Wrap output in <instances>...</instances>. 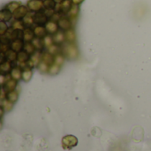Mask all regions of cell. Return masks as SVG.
<instances>
[{
	"instance_id": "1",
	"label": "cell",
	"mask_w": 151,
	"mask_h": 151,
	"mask_svg": "<svg viewBox=\"0 0 151 151\" xmlns=\"http://www.w3.org/2000/svg\"><path fill=\"white\" fill-rule=\"evenodd\" d=\"M61 53L65 56V58L69 60H75L79 58L80 55L79 49L76 46V44L71 42H66L63 44Z\"/></svg>"
},
{
	"instance_id": "2",
	"label": "cell",
	"mask_w": 151,
	"mask_h": 151,
	"mask_svg": "<svg viewBox=\"0 0 151 151\" xmlns=\"http://www.w3.org/2000/svg\"><path fill=\"white\" fill-rule=\"evenodd\" d=\"M73 2L72 0H62L60 3H58L57 4V7H56V12H61L63 15H66L69 11L71 10L72 6H73Z\"/></svg>"
},
{
	"instance_id": "3",
	"label": "cell",
	"mask_w": 151,
	"mask_h": 151,
	"mask_svg": "<svg viewBox=\"0 0 151 151\" xmlns=\"http://www.w3.org/2000/svg\"><path fill=\"white\" fill-rule=\"evenodd\" d=\"M42 51L36 50L34 54H32L30 56V58L27 61V65H28L29 68L33 69V68L38 66V65L42 61Z\"/></svg>"
},
{
	"instance_id": "4",
	"label": "cell",
	"mask_w": 151,
	"mask_h": 151,
	"mask_svg": "<svg viewBox=\"0 0 151 151\" xmlns=\"http://www.w3.org/2000/svg\"><path fill=\"white\" fill-rule=\"evenodd\" d=\"M78 144V140L73 135H66L62 139V146L65 150H71Z\"/></svg>"
},
{
	"instance_id": "5",
	"label": "cell",
	"mask_w": 151,
	"mask_h": 151,
	"mask_svg": "<svg viewBox=\"0 0 151 151\" xmlns=\"http://www.w3.org/2000/svg\"><path fill=\"white\" fill-rule=\"evenodd\" d=\"M27 8L33 12H37L44 10L43 1L41 0H29L27 2Z\"/></svg>"
},
{
	"instance_id": "6",
	"label": "cell",
	"mask_w": 151,
	"mask_h": 151,
	"mask_svg": "<svg viewBox=\"0 0 151 151\" xmlns=\"http://www.w3.org/2000/svg\"><path fill=\"white\" fill-rule=\"evenodd\" d=\"M34 19H35V25L45 26L50 19L45 15L43 11H41V12H37L34 13Z\"/></svg>"
},
{
	"instance_id": "7",
	"label": "cell",
	"mask_w": 151,
	"mask_h": 151,
	"mask_svg": "<svg viewBox=\"0 0 151 151\" xmlns=\"http://www.w3.org/2000/svg\"><path fill=\"white\" fill-rule=\"evenodd\" d=\"M58 27L61 30L63 31H67L69 29L72 28V26H73V22L72 20L66 16V15H64L58 21Z\"/></svg>"
},
{
	"instance_id": "8",
	"label": "cell",
	"mask_w": 151,
	"mask_h": 151,
	"mask_svg": "<svg viewBox=\"0 0 151 151\" xmlns=\"http://www.w3.org/2000/svg\"><path fill=\"white\" fill-rule=\"evenodd\" d=\"M12 70V62L7 60L6 58L4 60H2L0 62V73L2 75H7L10 74Z\"/></svg>"
},
{
	"instance_id": "9",
	"label": "cell",
	"mask_w": 151,
	"mask_h": 151,
	"mask_svg": "<svg viewBox=\"0 0 151 151\" xmlns=\"http://www.w3.org/2000/svg\"><path fill=\"white\" fill-rule=\"evenodd\" d=\"M28 13V8L24 6V5H20L14 12H13V19H23L27 14Z\"/></svg>"
},
{
	"instance_id": "10",
	"label": "cell",
	"mask_w": 151,
	"mask_h": 151,
	"mask_svg": "<svg viewBox=\"0 0 151 151\" xmlns=\"http://www.w3.org/2000/svg\"><path fill=\"white\" fill-rule=\"evenodd\" d=\"M24 44H25V42L22 39H16V40L11 42L10 49L14 50V51H16V52H19V51L23 50Z\"/></svg>"
},
{
	"instance_id": "11",
	"label": "cell",
	"mask_w": 151,
	"mask_h": 151,
	"mask_svg": "<svg viewBox=\"0 0 151 151\" xmlns=\"http://www.w3.org/2000/svg\"><path fill=\"white\" fill-rule=\"evenodd\" d=\"M45 28L48 32L49 35H55L56 33H58L59 30V27H58V22H55V21H52V20H49L47 22V24L45 25Z\"/></svg>"
},
{
	"instance_id": "12",
	"label": "cell",
	"mask_w": 151,
	"mask_h": 151,
	"mask_svg": "<svg viewBox=\"0 0 151 151\" xmlns=\"http://www.w3.org/2000/svg\"><path fill=\"white\" fill-rule=\"evenodd\" d=\"M35 37V35L34 33V29H32L31 27H26L23 30V41L25 42H31Z\"/></svg>"
},
{
	"instance_id": "13",
	"label": "cell",
	"mask_w": 151,
	"mask_h": 151,
	"mask_svg": "<svg viewBox=\"0 0 151 151\" xmlns=\"http://www.w3.org/2000/svg\"><path fill=\"white\" fill-rule=\"evenodd\" d=\"M53 41H54V43H56L58 45H63L64 42H66L65 31L59 30L58 33H56L55 35H53Z\"/></svg>"
},
{
	"instance_id": "14",
	"label": "cell",
	"mask_w": 151,
	"mask_h": 151,
	"mask_svg": "<svg viewBox=\"0 0 151 151\" xmlns=\"http://www.w3.org/2000/svg\"><path fill=\"white\" fill-rule=\"evenodd\" d=\"M79 12H80V7L79 5H76V4H73L71 10L69 11V12L66 14V16L72 20V22L73 23L77 18H78V15H79Z\"/></svg>"
},
{
	"instance_id": "15",
	"label": "cell",
	"mask_w": 151,
	"mask_h": 151,
	"mask_svg": "<svg viewBox=\"0 0 151 151\" xmlns=\"http://www.w3.org/2000/svg\"><path fill=\"white\" fill-rule=\"evenodd\" d=\"M34 33H35V37L42 38V39H43L48 35V32L45 28V26H39V25H36L34 27Z\"/></svg>"
},
{
	"instance_id": "16",
	"label": "cell",
	"mask_w": 151,
	"mask_h": 151,
	"mask_svg": "<svg viewBox=\"0 0 151 151\" xmlns=\"http://www.w3.org/2000/svg\"><path fill=\"white\" fill-rule=\"evenodd\" d=\"M17 82H18L17 81H15L14 79L11 78V79H9L8 81H5L4 85L2 88H4V89L5 90L6 93H8L10 91H12V90H15L16 89V87L18 85Z\"/></svg>"
},
{
	"instance_id": "17",
	"label": "cell",
	"mask_w": 151,
	"mask_h": 151,
	"mask_svg": "<svg viewBox=\"0 0 151 151\" xmlns=\"http://www.w3.org/2000/svg\"><path fill=\"white\" fill-rule=\"evenodd\" d=\"M13 17V13L6 8H4L0 12V20L4 22L9 21Z\"/></svg>"
},
{
	"instance_id": "18",
	"label": "cell",
	"mask_w": 151,
	"mask_h": 151,
	"mask_svg": "<svg viewBox=\"0 0 151 151\" xmlns=\"http://www.w3.org/2000/svg\"><path fill=\"white\" fill-rule=\"evenodd\" d=\"M22 72H23V70L20 67L16 65L15 67L12 68V70L10 74H11V77L12 79H14L15 81H20L22 79Z\"/></svg>"
},
{
	"instance_id": "19",
	"label": "cell",
	"mask_w": 151,
	"mask_h": 151,
	"mask_svg": "<svg viewBox=\"0 0 151 151\" xmlns=\"http://www.w3.org/2000/svg\"><path fill=\"white\" fill-rule=\"evenodd\" d=\"M34 13L35 12H28L23 19V22L26 26V27H31L33 25H35V19H34Z\"/></svg>"
},
{
	"instance_id": "20",
	"label": "cell",
	"mask_w": 151,
	"mask_h": 151,
	"mask_svg": "<svg viewBox=\"0 0 151 151\" xmlns=\"http://www.w3.org/2000/svg\"><path fill=\"white\" fill-rule=\"evenodd\" d=\"M65 35L66 42L75 43V41H76V33L74 31V29L71 28V29H69L67 31H65Z\"/></svg>"
},
{
	"instance_id": "21",
	"label": "cell",
	"mask_w": 151,
	"mask_h": 151,
	"mask_svg": "<svg viewBox=\"0 0 151 151\" xmlns=\"http://www.w3.org/2000/svg\"><path fill=\"white\" fill-rule=\"evenodd\" d=\"M42 60L43 62H45L46 64H48L49 65H51L54 64V56L51 55L50 53H49L47 50L46 51H42Z\"/></svg>"
},
{
	"instance_id": "22",
	"label": "cell",
	"mask_w": 151,
	"mask_h": 151,
	"mask_svg": "<svg viewBox=\"0 0 151 151\" xmlns=\"http://www.w3.org/2000/svg\"><path fill=\"white\" fill-rule=\"evenodd\" d=\"M30 58V55L25 51L24 50L18 52V56H17V62H20V63H23V62H27Z\"/></svg>"
},
{
	"instance_id": "23",
	"label": "cell",
	"mask_w": 151,
	"mask_h": 151,
	"mask_svg": "<svg viewBox=\"0 0 151 151\" xmlns=\"http://www.w3.org/2000/svg\"><path fill=\"white\" fill-rule=\"evenodd\" d=\"M31 42L34 44V46L35 47L36 50H41L42 51L44 49V47H45L44 42H43V39H42V38L35 37L34 40Z\"/></svg>"
},
{
	"instance_id": "24",
	"label": "cell",
	"mask_w": 151,
	"mask_h": 151,
	"mask_svg": "<svg viewBox=\"0 0 151 151\" xmlns=\"http://www.w3.org/2000/svg\"><path fill=\"white\" fill-rule=\"evenodd\" d=\"M47 51H48L49 53H50L51 55L56 56V55L61 53V51H62V47H60V45H58V44L54 43V44H52L50 47H49V48L47 49Z\"/></svg>"
},
{
	"instance_id": "25",
	"label": "cell",
	"mask_w": 151,
	"mask_h": 151,
	"mask_svg": "<svg viewBox=\"0 0 151 151\" xmlns=\"http://www.w3.org/2000/svg\"><path fill=\"white\" fill-rule=\"evenodd\" d=\"M32 76H33V73H32L31 68L27 67L26 69L23 70V72H22V80L25 82H28L32 79Z\"/></svg>"
},
{
	"instance_id": "26",
	"label": "cell",
	"mask_w": 151,
	"mask_h": 151,
	"mask_svg": "<svg viewBox=\"0 0 151 151\" xmlns=\"http://www.w3.org/2000/svg\"><path fill=\"white\" fill-rule=\"evenodd\" d=\"M18 98H19V92L16 89L6 93V99L13 104L18 100Z\"/></svg>"
},
{
	"instance_id": "27",
	"label": "cell",
	"mask_w": 151,
	"mask_h": 151,
	"mask_svg": "<svg viewBox=\"0 0 151 151\" xmlns=\"http://www.w3.org/2000/svg\"><path fill=\"white\" fill-rule=\"evenodd\" d=\"M17 56H18V52H16L12 50H9L5 53V58L7 60L11 61L12 63H14L15 61H17Z\"/></svg>"
},
{
	"instance_id": "28",
	"label": "cell",
	"mask_w": 151,
	"mask_h": 151,
	"mask_svg": "<svg viewBox=\"0 0 151 151\" xmlns=\"http://www.w3.org/2000/svg\"><path fill=\"white\" fill-rule=\"evenodd\" d=\"M14 29H17V30H24L26 28V26L23 22V20L21 19H14L12 23V26Z\"/></svg>"
},
{
	"instance_id": "29",
	"label": "cell",
	"mask_w": 151,
	"mask_h": 151,
	"mask_svg": "<svg viewBox=\"0 0 151 151\" xmlns=\"http://www.w3.org/2000/svg\"><path fill=\"white\" fill-rule=\"evenodd\" d=\"M20 5H22L19 2H15V1H12V2H10L8 4H6V6H5V8L6 9H8L9 11H11L12 13L20 6Z\"/></svg>"
},
{
	"instance_id": "30",
	"label": "cell",
	"mask_w": 151,
	"mask_h": 151,
	"mask_svg": "<svg viewBox=\"0 0 151 151\" xmlns=\"http://www.w3.org/2000/svg\"><path fill=\"white\" fill-rule=\"evenodd\" d=\"M25 51H27L30 56L32 54H34L35 51H36V49L35 47L34 46V44L32 42H25L24 44V49H23Z\"/></svg>"
},
{
	"instance_id": "31",
	"label": "cell",
	"mask_w": 151,
	"mask_h": 151,
	"mask_svg": "<svg viewBox=\"0 0 151 151\" xmlns=\"http://www.w3.org/2000/svg\"><path fill=\"white\" fill-rule=\"evenodd\" d=\"M65 56L62 53H59V54L54 56V64H56V65H58L62 67V65L65 63Z\"/></svg>"
},
{
	"instance_id": "32",
	"label": "cell",
	"mask_w": 151,
	"mask_h": 151,
	"mask_svg": "<svg viewBox=\"0 0 151 151\" xmlns=\"http://www.w3.org/2000/svg\"><path fill=\"white\" fill-rule=\"evenodd\" d=\"M13 106V103L10 102L9 100H7L6 98L3 101H1V107L5 111H10L12 109Z\"/></svg>"
},
{
	"instance_id": "33",
	"label": "cell",
	"mask_w": 151,
	"mask_h": 151,
	"mask_svg": "<svg viewBox=\"0 0 151 151\" xmlns=\"http://www.w3.org/2000/svg\"><path fill=\"white\" fill-rule=\"evenodd\" d=\"M50 66L48 64H46L45 62H43L42 60L40 62V64L38 65L37 66V69L39 70V72H41L42 73H49V69H50Z\"/></svg>"
},
{
	"instance_id": "34",
	"label": "cell",
	"mask_w": 151,
	"mask_h": 151,
	"mask_svg": "<svg viewBox=\"0 0 151 151\" xmlns=\"http://www.w3.org/2000/svg\"><path fill=\"white\" fill-rule=\"evenodd\" d=\"M44 9H53L55 10L57 7L58 3L55 0H44L43 1Z\"/></svg>"
},
{
	"instance_id": "35",
	"label": "cell",
	"mask_w": 151,
	"mask_h": 151,
	"mask_svg": "<svg viewBox=\"0 0 151 151\" xmlns=\"http://www.w3.org/2000/svg\"><path fill=\"white\" fill-rule=\"evenodd\" d=\"M60 70H61V66H59V65H58L56 64H53V65H51L50 66L48 73L50 74V75H56L60 72Z\"/></svg>"
},
{
	"instance_id": "36",
	"label": "cell",
	"mask_w": 151,
	"mask_h": 151,
	"mask_svg": "<svg viewBox=\"0 0 151 151\" xmlns=\"http://www.w3.org/2000/svg\"><path fill=\"white\" fill-rule=\"evenodd\" d=\"M43 42L45 47L48 49L49 47H50L52 44H54V41H53V36H50V35H47L44 38H43Z\"/></svg>"
},
{
	"instance_id": "37",
	"label": "cell",
	"mask_w": 151,
	"mask_h": 151,
	"mask_svg": "<svg viewBox=\"0 0 151 151\" xmlns=\"http://www.w3.org/2000/svg\"><path fill=\"white\" fill-rule=\"evenodd\" d=\"M8 28L9 27H7V25H6L5 22H4V21H1L0 22V35H4Z\"/></svg>"
},
{
	"instance_id": "38",
	"label": "cell",
	"mask_w": 151,
	"mask_h": 151,
	"mask_svg": "<svg viewBox=\"0 0 151 151\" xmlns=\"http://www.w3.org/2000/svg\"><path fill=\"white\" fill-rule=\"evenodd\" d=\"M43 12L45 13V15L50 19V18L54 15V13L56 12V10H53V9H44L43 10Z\"/></svg>"
},
{
	"instance_id": "39",
	"label": "cell",
	"mask_w": 151,
	"mask_h": 151,
	"mask_svg": "<svg viewBox=\"0 0 151 151\" xmlns=\"http://www.w3.org/2000/svg\"><path fill=\"white\" fill-rule=\"evenodd\" d=\"M73 4H76V5H80L81 4H82L84 2V0H72Z\"/></svg>"
},
{
	"instance_id": "40",
	"label": "cell",
	"mask_w": 151,
	"mask_h": 151,
	"mask_svg": "<svg viewBox=\"0 0 151 151\" xmlns=\"http://www.w3.org/2000/svg\"><path fill=\"white\" fill-rule=\"evenodd\" d=\"M55 1H56V2H57L58 4V3H60V2H61L62 0H55Z\"/></svg>"
},
{
	"instance_id": "41",
	"label": "cell",
	"mask_w": 151,
	"mask_h": 151,
	"mask_svg": "<svg viewBox=\"0 0 151 151\" xmlns=\"http://www.w3.org/2000/svg\"><path fill=\"white\" fill-rule=\"evenodd\" d=\"M41 1H44V0H41Z\"/></svg>"
}]
</instances>
